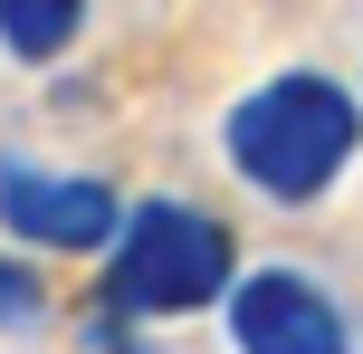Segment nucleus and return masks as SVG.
Masks as SVG:
<instances>
[{
	"instance_id": "f257e3e1",
	"label": "nucleus",
	"mask_w": 363,
	"mask_h": 354,
	"mask_svg": "<svg viewBox=\"0 0 363 354\" xmlns=\"http://www.w3.org/2000/svg\"><path fill=\"white\" fill-rule=\"evenodd\" d=\"M354 144H363V106L315 67H287V77H268L258 96L230 106V163L268 201H315L354 163Z\"/></svg>"
},
{
	"instance_id": "f03ea898",
	"label": "nucleus",
	"mask_w": 363,
	"mask_h": 354,
	"mask_svg": "<svg viewBox=\"0 0 363 354\" xmlns=\"http://www.w3.org/2000/svg\"><path fill=\"white\" fill-rule=\"evenodd\" d=\"M230 230L191 201H144L115 221V259H106V316H191V306L230 297Z\"/></svg>"
},
{
	"instance_id": "7ed1b4c3",
	"label": "nucleus",
	"mask_w": 363,
	"mask_h": 354,
	"mask_svg": "<svg viewBox=\"0 0 363 354\" xmlns=\"http://www.w3.org/2000/svg\"><path fill=\"white\" fill-rule=\"evenodd\" d=\"M230 345H239V354H354L335 297H325L315 278H296V268L230 278Z\"/></svg>"
},
{
	"instance_id": "20e7f679",
	"label": "nucleus",
	"mask_w": 363,
	"mask_h": 354,
	"mask_svg": "<svg viewBox=\"0 0 363 354\" xmlns=\"http://www.w3.org/2000/svg\"><path fill=\"white\" fill-rule=\"evenodd\" d=\"M0 221L38 249H106L125 201L106 182H57V172H29V163H0Z\"/></svg>"
},
{
	"instance_id": "39448f33",
	"label": "nucleus",
	"mask_w": 363,
	"mask_h": 354,
	"mask_svg": "<svg viewBox=\"0 0 363 354\" xmlns=\"http://www.w3.org/2000/svg\"><path fill=\"white\" fill-rule=\"evenodd\" d=\"M86 29V0H0V48L10 57H57Z\"/></svg>"
},
{
	"instance_id": "423d86ee",
	"label": "nucleus",
	"mask_w": 363,
	"mask_h": 354,
	"mask_svg": "<svg viewBox=\"0 0 363 354\" xmlns=\"http://www.w3.org/2000/svg\"><path fill=\"white\" fill-rule=\"evenodd\" d=\"M38 306H48V297H38V278H29L19 259H0V336H19V326H38Z\"/></svg>"
}]
</instances>
